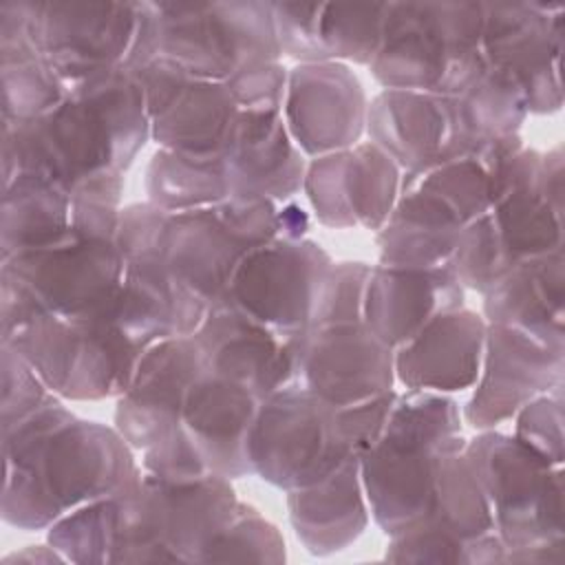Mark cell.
I'll use <instances>...</instances> for the list:
<instances>
[{
	"label": "cell",
	"instance_id": "cell-32",
	"mask_svg": "<svg viewBox=\"0 0 565 565\" xmlns=\"http://www.w3.org/2000/svg\"><path fill=\"white\" fill-rule=\"evenodd\" d=\"M510 267L563 249L565 216L543 190V152L488 212Z\"/></svg>",
	"mask_w": 565,
	"mask_h": 565
},
{
	"label": "cell",
	"instance_id": "cell-1",
	"mask_svg": "<svg viewBox=\"0 0 565 565\" xmlns=\"http://www.w3.org/2000/svg\"><path fill=\"white\" fill-rule=\"evenodd\" d=\"M2 521L49 530L66 512L135 486L143 470L115 426L77 417L53 397L2 428Z\"/></svg>",
	"mask_w": 565,
	"mask_h": 565
},
{
	"label": "cell",
	"instance_id": "cell-43",
	"mask_svg": "<svg viewBox=\"0 0 565 565\" xmlns=\"http://www.w3.org/2000/svg\"><path fill=\"white\" fill-rule=\"evenodd\" d=\"M141 470L154 479L172 481V483L196 481V479L216 475L210 470V466L201 457L199 448L185 433L183 424L172 428L150 448L141 450Z\"/></svg>",
	"mask_w": 565,
	"mask_h": 565
},
{
	"label": "cell",
	"instance_id": "cell-46",
	"mask_svg": "<svg viewBox=\"0 0 565 565\" xmlns=\"http://www.w3.org/2000/svg\"><path fill=\"white\" fill-rule=\"evenodd\" d=\"M4 563H11V561H24V563H64L62 554L51 547L49 543L46 545H26L22 547L20 552H11L2 558Z\"/></svg>",
	"mask_w": 565,
	"mask_h": 565
},
{
	"label": "cell",
	"instance_id": "cell-5",
	"mask_svg": "<svg viewBox=\"0 0 565 565\" xmlns=\"http://www.w3.org/2000/svg\"><path fill=\"white\" fill-rule=\"evenodd\" d=\"M38 53L71 88L90 77L137 71L159 51L154 2L15 0Z\"/></svg>",
	"mask_w": 565,
	"mask_h": 565
},
{
	"label": "cell",
	"instance_id": "cell-12",
	"mask_svg": "<svg viewBox=\"0 0 565 565\" xmlns=\"http://www.w3.org/2000/svg\"><path fill=\"white\" fill-rule=\"evenodd\" d=\"M333 265L311 238H274L249 249L236 265L218 305H230L282 335L305 333L318 287Z\"/></svg>",
	"mask_w": 565,
	"mask_h": 565
},
{
	"label": "cell",
	"instance_id": "cell-40",
	"mask_svg": "<svg viewBox=\"0 0 565 565\" xmlns=\"http://www.w3.org/2000/svg\"><path fill=\"white\" fill-rule=\"evenodd\" d=\"M371 267L373 265L362 260L333 263L318 287L309 329L362 322L364 294Z\"/></svg>",
	"mask_w": 565,
	"mask_h": 565
},
{
	"label": "cell",
	"instance_id": "cell-21",
	"mask_svg": "<svg viewBox=\"0 0 565 565\" xmlns=\"http://www.w3.org/2000/svg\"><path fill=\"white\" fill-rule=\"evenodd\" d=\"M463 296L450 265L415 269L377 263L369 274L362 322L395 351L439 313L463 307Z\"/></svg>",
	"mask_w": 565,
	"mask_h": 565
},
{
	"label": "cell",
	"instance_id": "cell-8",
	"mask_svg": "<svg viewBox=\"0 0 565 565\" xmlns=\"http://www.w3.org/2000/svg\"><path fill=\"white\" fill-rule=\"evenodd\" d=\"M463 452L505 552L563 541V466L497 428L477 430Z\"/></svg>",
	"mask_w": 565,
	"mask_h": 565
},
{
	"label": "cell",
	"instance_id": "cell-28",
	"mask_svg": "<svg viewBox=\"0 0 565 565\" xmlns=\"http://www.w3.org/2000/svg\"><path fill=\"white\" fill-rule=\"evenodd\" d=\"M238 113L223 82L199 79L185 73L150 113V139L157 148L216 157L223 152Z\"/></svg>",
	"mask_w": 565,
	"mask_h": 565
},
{
	"label": "cell",
	"instance_id": "cell-20",
	"mask_svg": "<svg viewBox=\"0 0 565 565\" xmlns=\"http://www.w3.org/2000/svg\"><path fill=\"white\" fill-rule=\"evenodd\" d=\"M205 371L192 335H174L150 344L130 386L117 397L113 426L141 452L181 424L192 382Z\"/></svg>",
	"mask_w": 565,
	"mask_h": 565
},
{
	"label": "cell",
	"instance_id": "cell-24",
	"mask_svg": "<svg viewBox=\"0 0 565 565\" xmlns=\"http://www.w3.org/2000/svg\"><path fill=\"white\" fill-rule=\"evenodd\" d=\"M221 157L232 194L285 203L302 192L307 157L291 141L280 110H241Z\"/></svg>",
	"mask_w": 565,
	"mask_h": 565
},
{
	"label": "cell",
	"instance_id": "cell-30",
	"mask_svg": "<svg viewBox=\"0 0 565 565\" xmlns=\"http://www.w3.org/2000/svg\"><path fill=\"white\" fill-rule=\"evenodd\" d=\"M466 441L441 452L428 521L470 547L472 565L503 563L505 545L494 532L486 492L463 452Z\"/></svg>",
	"mask_w": 565,
	"mask_h": 565
},
{
	"label": "cell",
	"instance_id": "cell-42",
	"mask_svg": "<svg viewBox=\"0 0 565 565\" xmlns=\"http://www.w3.org/2000/svg\"><path fill=\"white\" fill-rule=\"evenodd\" d=\"M514 437L543 455L556 466H563V388L543 393L527 402L514 417Z\"/></svg>",
	"mask_w": 565,
	"mask_h": 565
},
{
	"label": "cell",
	"instance_id": "cell-26",
	"mask_svg": "<svg viewBox=\"0 0 565 565\" xmlns=\"http://www.w3.org/2000/svg\"><path fill=\"white\" fill-rule=\"evenodd\" d=\"M360 455L344 459L324 479L287 492V514L296 539L313 556H331L353 545L371 521Z\"/></svg>",
	"mask_w": 565,
	"mask_h": 565
},
{
	"label": "cell",
	"instance_id": "cell-6",
	"mask_svg": "<svg viewBox=\"0 0 565 565\" xmlns=\"http://www.w3.org/2000/svg\"><path fill=\"white\" fill-rule=\"evenodd\" d=\"M241 501L232 479L161 481L150 475L119 492V530L110 565L199 563L205 545L232 521Z\"/></svg>",
	"mask_w": 565,
	"mask_h": 565
},
{
	"label": "cell",
	"instance_id": "cell-38",
	"mask_svg": "<svg viewBox=\"0 0 565 565\" xmlns=\"http://www.w3.org/2000/svg\"><path fill=\"white\" fill-rule=\"evenodd\" d=\"M280 530L241 501L232 521L205 545L199 563H285Z\"/></svg>",
	"mask_w": 565,
	"mask_h": 565
},
{
	"label": "cell",
	"instance_id": "cell-45",
	"mask_svg": "<svg viewBox=\"0 0 565 565\" xmlns=\"http://www.w3.org/2000/svg\"><path fill=\"white\" fill-rule=\"evenodd\" d=\"M309 230V214L291 201L278 203V238H305Z\"/></svg>",
	"mask_w": 565,
	"mask_h": 565
},
{
	"label": "cell",
	"instance_id": "cell-16",
	"mask_svg": "<svg viewBox=\"0 0 565 565\" xmlns=\"http://www.w3.org/2000/svg\"><path fill=\"white\" fill-rule=\"evenodd\" d=\"M282 119L307 159L353 148L366 135L369 97L344 62H302L287 75Z\"/></svg>",
	"mask_w": 565,
	"mask_h": 565
},
{
	"label": "cell",
	"instance_id": "cell-23",
	"mask_svg": "<svg viewBox=\"0 0 565 565\" xmlns=\"http://www.w3.org/2000/svg\"><path fill=\"white\" fill-rule=\"evenodd\" d=\"M366 137L402 172H417L455 150L452 95L382 88L369 99Z\"/></svg>",
	"mask_w": 565,
	"mask_h": 565
},
{
	"label": "cell",
	"instance_id": "cell-4",
	"mask_svg": "<svg viewBox=\"0 0 565 565\" xmlns=\"http://www.w3.org/2000/svg\"><path fill=\"white\" fill-rule=\"evenodd\" d=\"M483 2H388L369 71L382 88L459 95L488 68Z\"/></svg>",
	"mask_w": 565,
	"mask_h": 565
},
{
	"label": "cell",
	"instance_id": "cell-41",
	"mask_svg": "<svg viewBox=\"0 0 565 565\" xmlns=\"http://www.w3.org/2000/svg\"><path fill=\"white\" fill-rule=\"evenodd\" d=\"M0 369H2V388H0V424L2 428L29 417L44 404H49L55 393L42 382L33 366L9 344L0 342Z\"/></svg>",
	"mask_w": 565,
	"mask_h": 565
},
{
	"label": "cell",
	"instance_id": "cell-3",
	"mask_svg": "<svg viewBox=\"0 0 565 565\" xmlns=\"http://www.w3.org/2000/svg\"><path fill=\"white\" fill-rule=\"evenodd\" d=\"M466 439L455 397L430 391L397 393L382 435L358 457L371 519L386 536L428 516L439 457Z\"/></svg>",
	"mask_w": 565,
	"mask_h": 565
},
{
	"label": "cell",
	"instance_id": "cell-22",
	"mask_svg": "<svg viewBox=\"0 0 565 565\" xmlns=\"http://www.w3.org/2000/svg\"><path fill=\"white\" fill-rule=\"evenodd\" d=\"M486 329V318L468 307L439 313L395 349V382L406 391L444 395L472 388L481 369Z\"/></svg>",
	"mask_w": 565,
	"mask_h": 565
},
{
	"label": "cell",
	"instance_id": "cell-14",
	"mask_svg": "<svg viewBox=\"0 0 565 565\" xmlns=\"http://www.w3.org/2000/svg\"><path fill=\"white\" fill-rule=\"evenodd\" d=\"M565 349L510 324L488 322L479 377L461 408L475 430L499 428L534 397L563 388Z\"/></svg>",
	"mask_w": 565,
	"mask_h": 565
},
{
	"label": "cell",
	"instance_id": "cell-35",
	"mask_svg": "<svg viewBox=\"0 0 565 565\" xmlns=\"http://www.w3.org/2000/svg\"><path fill=\"white\" fill-rule=\"evenodd\" d=\"M455 106V150L452 154L477 150L492 137L514 135L525 121L527 102L519 84L499 68L488 66L483 75L463 93L452 95ZM450 154V157H452Z\"/></svg>",
	"mask_w": 565,
	"mask_h": 565
},
{
	"label": "cell",
	"instance_id": "cell-9",
	"mask_svg": "<svg viewBox=\"0 0 565 565\" xmlns=\"http://www.w3.org/2000/svg\"><path fill=\"white\" fill-rule=\"evenodd\" d=\"M340 408L294 384L260 399L247 435L254 477L289 492L311 486L353 457Z\"/></svg>",
	"mask_w": 565,
	"mask_h": 565
},
{
	"label": "cell",
	"instance_id": "cell-36",
	"mask_svg": "<svg viewBox=\"0 0 565 565\" xmlns=\"http://www.w3.org/2000/svg\"><path fill=\"white\" fill-rule=\"evenodd\" d=\"M386 13L388 2H318L316 40L322 62L371 66Z\"/></svg>",
	"mask_w": 565,
	"mask_h": 565
},
{
	"label": "cell",
	"instance_id": "cell-33",
	"mask_svg": "<svg viewBox=\"0 0 565 565\" xmlns=\"http://www.w3.org/2000/svg\"><path fill=\"white\" fill-rule=\"evenodd\" d=\"M73 232L71 194L57 183L20 172L2 181L0 260L44 247Z\"/></svg>",
	"mask_w": 565,
	"mask_h": 565
},
{
	"label": "cell",
	"instance_id": "cell-27",
	"mask_svg": "<svg viewBox=\"0 0 565 565\" xmlns=\"http://www.w3.org/2000/svg\"><path fill=\"white\" fill-rule=\"evenodd\" d=\"M486 322L510 324L565 349V254L552 252L505 271L486 294Z\"/></svg>",
	"mask_w": 565,
	"mask_h": 565
},
{
	"label": "cell",
	"instance_id": "cell-34",
	"mask_svg": "<svg viewBox=\"0 0 565 565\" xmlns=\"http://www.w3.org/2000/svg\"><path fill=\"white\" fill-rule=\"evenodd\" d=\"M143 185L148 201L166 212L203 210L232 196L221 154L194 157L157 148L148 161Z\"/></svg>",
	"mask_w": 565,
	"mask_h": 565
},
{
	"label": "cell",
	"instance_id": "cell-7",
	"mask_svg": "<svg viewBox=\"0 0 565 565\" xmlns=\"http://www.w3.org/2000/svg\"><path fill=\"white\" fill-rule=\"evenodd\" d=\"M0 342L13 347L49 391L68 402L119 397L146 351L106 311L79 318L40 313Z\"/></svg>",
	"mask_w": 565,
	"mask_h": 565
},
{
	"label": "cell",
	"instance_id": "cell-19",
	"mask_svg": "<svg viewBox=\"0 0 565 565\" xmlns=\"http://www.w3.org/2000/svg\"><path fill=\"white\" fill-rule=\"evenodd\" d=\"M395 351L364 322L313 327L302 333L298 384L342 408L395 386Z\"/></svg>",
	"mask_w": 565,
	"mask_h": 565
},
{
	"label": "cell",
	"instance_id": "cell-13",
	"mask_svg": "<svg viewBox=\"0 0 565 565\" xmlns=\"http://www.w3.org/2000/svg\"><path fill=\"white\" fill-rule=\"evenodd\" d=\"M563 4L483 2L486 62L519 84L534 115L563 106Z\"/></svg>",
	"mask_w": 565,
	"mask_h": 565
},
{
	"label": "cell",
	"instance_id": "cell-39",
	"mask_svg": "<svg viewBox=\"0 0 565 565\" xmlns=\"http://www.w3.org/2000/svg\"><path fill=\"white\" fill-rule=\"evenodd\" d=\"M450 269L463 289H472L481 296L512 269L497 241L488 212L463 225L450 258Z\"/></svg>",
	"mask_w": 565,
	"mask_h": 565
},
{
	"label": "cell",
	"instance_id": "cell-25",
	"mask_svg": "<svg viewBox=\"0 0 565 565\" xmlns=\"http://www.w3.org/2000/svg\"><path fill=\"white\" fill-rule=\"evenodd\" d=\"M260 397L227 377L203 371L190 386L181 424L212 472L241 479L252 477L247 435Z\"/></svg>",
	"mask_w": 565,
	"mask_h": 565
},
{
	"label": "cell",
	"instance_id": "cell-18",
	"mask_svg": "<svg viewBox=\"0 0 565 565\" xmlns=\"http://www.w3.org/2000/svg\"><path fill=\"white\" fill-rule=\"evenodd\" d=\"M192 340L207 373L243 384L260 399L298 384L302 333L282 335L230 305H214Z\"/></svg>",
	"mask_w": 565,
	"mask_h": 565
},
{
	"label": "cell",
	"instance_id": "cell-17",
	"mask_svg": "<svg viewBox=\"0 0 565 565\" xmlns=\"http://www.w3.org/2000/svg\"><path fill=\"white\" fill-rule=\"evenodd\" d=\"M254 249L234 218L230 201L190 212H168L159 234V256L194 305L210 311L227 291L241 258Z\"/></svg>",
	"mask_w": 565,
	"mask_h": 565
},
{
	"label": "cell",
	"instance_id": "cell-44",
	"mask_svg": "<svg viewBox=\"0 0 565 565\" xmlns=\"http://www.w3.org/2000/svg\"><path fill=\"white\" fill-rule=\"evenodd\" d=\"M289 68L280 60H256L241 66L223 84L238 110H280Z\"/></svg>",
	"mask_w": 565,
	"mask_h": 565
},
{
	"label": "cell",
	"instance_id": "cell-10",
	"mask_svg": "<svg viewBox=\"0 0 565 565\" xmlns=\"http://www.w3.org/2000/svg\"><path fill=\"white\" fill-rule=\"evenodd\" d=\"M159 51L192 77L225 82L256 60H282L271 2H154Z\"/></svg>",
	"mask_w": 565,
	"mask_h": 565
},
{
	"label": "cell",
	"instance_id": "cell-11",
	"mask_svg": "<svg viewBox=\"0 0 565 565\" xmlns=\"http://www.w3.org/2000/svg\"><path fill=\"white\" fill-rule=\"evenodd\" d=\"M124 269L115 238L79 234L0 260V276L18 282L40 311L66 318L106 311L124 282Z\"/></svg>",
	"mask_w": 565,
	"mask_h": 565
},
{
	"label": "cell",
	"instance_id": "cell-15",
	"mask_svg": "<svg viewBox=\"0 0 565 565\" xmlns=\"http://www.w3.org/2000/svg\"><path fill=\"white\" fill-rule=\"evenodd\" d=\"M402 188V168L373 141L307 159L302 192L324 227L380 232Z\"/></svg>",
	"mask_w": 565,
	"mask_h": 565
},
{
	"label": "cell",
	"instance_id": "cell-29",
	"mask_svg": "<svg viewBox=\"0 0 565 565\" xmlns=\"http://www.w3.org/2000/svg\"><path fill=\"white\" fill-rule=\"evenodd\" d=\"M461 230V221L439 199L419 188L402 185L388 221L375 232L380 265L446 267Z\"/></svg>",
	"mask_w": 565,
	"mask_h": 565
},
{
	"label": "cell",
	"instance_id": "cell-37",
	"mask_svg": "<svg viewBox=\"0 0 565 565\" xmlns=\"http://www.w3.org/2000/svg\"><path fill=\"white\" fill-rule=\"evenodd\" d=\"M119 530V492L88 501L46 530V543L55 547L64 563L110 565Z\"/></svg>",
	"mask_w": 565,
	"mask_h": 565
},
{
	"label": "cell",
	"instance_id": "cell-2",
	"mask_svg": "<svg viewBox=\"0 0 565 565\" xmlns=\"http://www.w3.org/2000/svg\"><path fill=\"white\" fill-rule=\"evenodd\" d=\"M150 130L143 88L132 71L90 77L71 86L51 113L2 121V181L31 172L71 194L97 174H126Z\"/></svg>",
	"mask_w": 565,
	"mask_h": 565
},
{
	"label": "cell",
	"instance_id": "cell-31",
	"mask_svg": "<svg viewBox=\"0 0 565 565\" xmlns=\"http://www.w3.org/2000/svg\"><path fill=\"white\" fill-rule=\"evenodd\" d=\"M2 121H26L51 113L68 97V86L31 44L15 0L0 2Z\"/></svg>",
	"mask_w": 565,
	"mask_h": 565
}]
</instances>
